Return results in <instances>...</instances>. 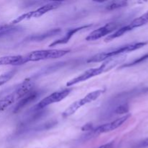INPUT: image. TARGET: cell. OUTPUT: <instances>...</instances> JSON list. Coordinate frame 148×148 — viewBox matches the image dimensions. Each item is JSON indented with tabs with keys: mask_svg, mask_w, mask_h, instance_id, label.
<instances>
[{
	"mask_svg": "<svg viewBox=\"0 0 148 148\" xmlns=\"http://www.w3.org/2000/svg\"><path fill=\"white\" fill-rule=\"evenodd\" d=\"M27 63L25 56L16 55V56H6L0 57V66L12 65L19 66Z\"/></svg>",
	"mask_w": 148,
	"mask_h": 148,
	"instance_id": "cell-10",
	"label": "cell"
},
{
	"mask_svg": "<svg viewBox=\"0 0 148 148\" xmlns=\"http://www.w3.org/2000/svg\"><path fill=\"white\" fill-rule=\"evenodd\" d=\"M72 88H68L56 91V92H53L51 95H48L47 97L43 98V100H41L38 103V104L36 106V107L38 109H42V108H46V107L51 105V104H53L54 103L60 102L62 100L64 99L66 97H67L70 94V92H72Z\"/></svg>",
	"mask_w": 148,
	"mask_h": 148,
	"instance_id": "cell-6",
	"label": "cell"
},
{
	"mask_svg": "<svg viewBox=\"0 0 148 148\" xmlns=\"http://www.w3.org/2000/svg\"><path fill=\"white\" fill-rule=\"evenodd\" d=\"M117 64H118V62H117V61H106V62H104L103 64H102L101 66H98V67L88 69V70H86L85 72H84L83 73L78 75L76 77L73 78V79L68 81L67 83H66V86H73V85H77V84L79 83V82L86 81L88 80V79H90V78L101 75V74L104 73V72H108V71L111 70L112 68H114Z\"/></svg>",
	"mask_w": 148,
	"mask_h": 148,
	"instance_id": "cell-2",
	"label": "cell"
},
{
	"mask_svg": "<svg viewBox=\"0 0 148 148\" xmlns=\"http://www.w3.org/2000/svg\"><path fill=\"white\" fill-rule=\"evenodd\" d=\"M128 2L127 1H111L108 5L106 6V10H114L116 9L122 8V7H127Z\"/></svg>",
	"mask_w": 148,
	"mask_h": 148,
	"instance_id": "cell-15",
	"label": "cell"
},
{
	"mask_svg": "<svg viewBox=\"0 0 148 148\" xmlns=\"http://www.w3.org/2000/svg\"><path fill=\"white\" fill-rule=\"evenodd\" d=\"M39 93L40 92L37 90H33L32 91H30L29 93H27V95H25L23 98H22L20 100L17 104L16 105V106L14 107V113H17L20 111V110L23 109V108L27 106L28 104H30V103H32L33 101H34L35 100L37 99L38 97L39 96Z\"/></svg>",
	"mask_w": 148,
	"mask_h": 148,
	"instance_id": "cell-9",
	"label": "cell"
},
{
	"mask_svg": "<svg viewBox=\"0 0 148 148\" xmlns=\"http://www.w3.org/2000/svg\"><path fill=\"white\" fill-rule=\"evenodd\" d=\"M130 116H131L130 114H125L124 116H122L120 118H118L117 119L114 120V121H111V122L106 123V124L99 126L97 128L94 129L92 131V133L93 134H95V135H98V134H102V133L109 132L113 131V130H116L119 127H121L125 121L128 120Z\"/></svg>",
	"mask_w": 148,
	"mask_h": 148,
	"instance_id": "cell-8",
	"label": "cell"
},
{
	"mask_svg": "<svg viewBox=\"0 0 148 148\" xmlns=\"http://www.w3.org/2000/svg\"><path fill=\"white\" fill-rule=\"evenodd\" d=\"M59 31H60V29H53V30H50V31H48L47 33H46L45 34H41V35H39V36H35L34 37L33 36V37L30 38V40H43V39L46 38V37H50V36H54V35L57 34Z\"/></svg>",
	"mask_w": 148,
	"mask_h": 148,
	"instance_id": "cell-16",
	"label": "cell"
},
{
	"mask_svg": "<svg viewBox=\"0 0 148 148\" xmlns=\"http://www.w3.org/2000/svg\"><path fill=\"white\" fill-rule=\"evenodd\" d=\"M70 50L68 49H46L37 50L25 55L26 62H38V61L53 59L62 57L67 54Z\"/></svg>",
	"mask_w": 148,
	"mask_h": 148,
	"instance_id": "cell-3",
	"label": "cell"
},
{
	"mask_svg": "<svg viewBox=\"0 0 148 148\" xmlns=\"http://www.w3.org/2000/svg\"><path fill=\"white\" fill-rule=\"evenodd\" d=\"M118 29V25L116 23H107L105 25L96 29L91 32L86 38L85 40L88 41H92V40H96L111 34V33Z\"/></svg>",
	"mask_w": 148,
	"mask_h": 148,
	"instance_id": "cell-7",
	"label": "cell"
},
{
	"mask_svg": "<svg viewBox=\"0 0 148 148\" xmlns=\"http://www.w3.org/2000/svg\"><path fill=\"white\" fill-rule=\"evenodd\" d=\"M147 44V42H135V43H131L125 46H119L118 48L112 49V50L108 51L102 52V53H97L94 55L92 57L90 58L87 62L90 63V62H101L103 61L107 60L108 59H111L112 57L121 55L123 53H128V52L133 51L137 50L141 48L144 47Z\"/></svg>",
	"mask_w": 148,
	"mask_h": 148,
	"instance_id": "cell-1",
	"label": "cell"
},
{
	"mask_svg": "<svg viewBox=\"0 0 148 148\" xmlns=\"http://www.w3.org/2000/svg\"><path fill=\"white\" fill-rule=\"evenodd\" d=\"M148 23V11L146 12L145 13H144L143 14H142L141 16H140L137 18L134 19V20L131 22L130 24L128 25L129 27L130 28V30H133L134 28H137V27H142V26L145 25Z\"/></svg>",
	"mask_w": 148,
	"mask_h": 148,
	"instance_id": "cell-12",
	"label": "cell"
},
{
	"mask_svg": "<svg viewBox=\"0 0 148 148\" xmlns=\"http://www.w3.org/2000/svg\"><path fill=\"white\" fill-rule=\"evenodd\" d=\"M129 106L128 104L124 103L119 106L115 109V114H126L129 111Z\"/></svg>",
	"mask_w": 148,
	"mask_h": 148,
	"instance_id": "cell-19",
	"label": "cell"
},
{
	"mask_svg": "<svg viewBox=\"0 0 148 148\" xmlns=\"http://www.w3.org/2000/svg\"><path fill=\"white\" fill-rule=\"evenodd\" d=\"M15 71H10V72H6V73L2 74L0 75V86L5 84L6 82H8L10 79L13 77V76L15 74Z\"/></svg>",
	"mask_w": 148,
	"mask_h": 148,
	"instance_id": "cell-17",
	"label": "cell"
},
{
	"mask_svg": "<svg viewBox=\"0 0 148 148\" xmlns=\"http://www.w3.org/2000/svg\"><path fill=\"white\" fill-rule=\"evenodd\" d=\"M90 26H91L90 25H84V26H82V27H75V28L70 29V30H69L67 32H66V33L63 36V37L58 39V40H54L53 43H51L50 45H49V46H50V47H53V46H57V45L65 44V43H68V42L69 41L71 38H72L75 33L79 32V30H83V29L88 28V27H90Z\"/></svg>",
	"mask_w": 148,
	"mask_h": 148,
	"instance_id": "cell-11",
	"label": "cell"
},
{
	"mask_svg": "<svg viewBox=\"0 0 148 148\" xmlns=\"http://www.w3.org/2000/svg\"><path fill=\"white\" fill-rule=\"evenodd\" d=\"M15 101V97H14L13 93L10 94V95H7L4 98L0 99V111H4L7 107L10 106L11 104H12Z\"/></svg>",
	"mask_w": 148,
	"mask_h": 148,
	"instance_id": "cell-14",
	"label": "cell"
},
{
	"mask_svg": "<svg viewBox=\"0 0 148 148\" xmlns=\"http://www.w3.org/2000/svg\"><path fill=\"white\" fill-rule=\"evenodd\" d=\"M98 148H113V143H107V144L103 145H101V147H99Z\"/></svg>",
	"mask_w": 148,
	"mask_h": 148,
	"instance_id": "cell-22",
	"label": "cell"
},
{
	"mask_svg": "<svg viewBox=\"0 0 148 148\" xmlns=\"http://www.w3.org/2000/svg\"><path fill=\"white\" fill-rule=\"evenodd\" d=\"M147 59H148V53L144 55L143 56H141V57L138 58V59H135V60L133 61V62H130V63L127 64H124L122 66H121V67H127V66H134V65L141 63V62H144V61L147 60Z\"/></svg>",
	"mask_w": 148,
	"mask_h": 148,
	"instance_id": "cell-18",
	"label": "cell"
},
{
	"mask_svg": "<svg viewBox=\"0 0 148 148\" xmlns=\"http://www.w3.org/2000/svg\"><path fill=\"white\" fill-rule=\"evenodd\" d=\"M137 147L140 148H144V147H148V137L147 138L145 139L143 141L140 142L138 144Z\"/></svg>",
	"mask_w": 148,
	"mask_h": 148,
	"instance_id": "cell-20",
	"label": "cell"
},
{
	"mask_svg": "<svg viewBox=\"0 0 148 148\" xmlns=\"http://www.w3.org/2000/svg\"><path fill=\"white\" fill-rule=\"evenodd\" d=\"M94 129H92V124H87L86 125L84 126V127H82V131H91V130H93Z\"/></svg>",
	"mask_w": 148,
	"mask_h": 148,
	"instance_id": "cell-21",
	"label": "cell"
},
{
	"mask_svg": "<svg viewBox=\"0 0 148 148\" xmlns=\"http://www.w3.org/2000/svg\"><path fill=\"white\" fill-rule=\"evenodd\" d=\"M105 92V90H96L92 92H90L88 93V95H85L84 98L82 99L78 100V101H75L73 103L71 104L63 113H62V117L63 118H67V117L73 115L74 114L77 112L78 110L82 106H84L86 104L90 103L93 102L94 101L98 99L103 92Z\"/></svg>",
	"mask_w": 148,
	"mask_h": 148,
	"instance_id": "cell-4",
	"label": "cell"
},
{
	"mask_svg": "<svg viewBox=\"0 0 148 148\" xmlns=\"http://www.w3.org/2000/svg\"><path fill=\"white\" fill-rule=\"evenodd\" d=\"M62 4V1H51V2H49L48 3V4H44V5L41 6L40 7L38 8L37 10L24 13V14H23L22 15L16 17L14 20H13L11 22L10 25H15L17 24V23H20V22L23 21V20H30V19L32 18H38V17H41L42 15H43L44 14L47 13L48 12L51 11V10H55V9L58 8L59 7H60Z\"/></svg>",
	"mask_w": 148,
	"mask_h": 148,
	"instance_id": "cell-5",
	"label": "cell"
},
{
	"mask_svg": "<svg viewBox=\"0 0 148 148\" xmlns=\"http://www.w3.org/2000/svg\"><path fill=\"white\" fill-rule=\"evenodd\" d=\"M130 28L129 27L128 25L126 26H124V27H120V28L117 29L116 31H114V33H111V34L108 35V36H107L106 38L105 39V41L106 42H108V41H111V40H114V39L115 38H117L120 37V36H123L124 34H125L126 33H127V32L130 31Z\"/></svg>",
	"mask_w": 148,
	"mask_h": 148,
	"instance_id": "cell-13",
	"label": "cell"
}]
</instances>
